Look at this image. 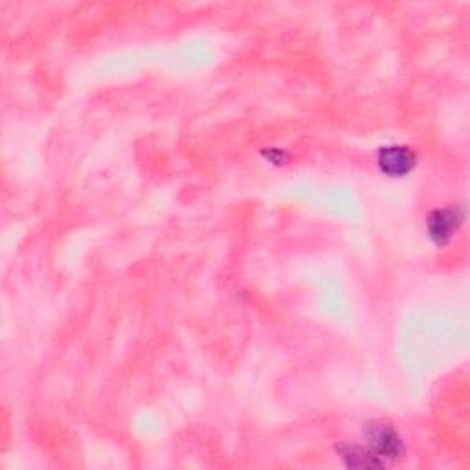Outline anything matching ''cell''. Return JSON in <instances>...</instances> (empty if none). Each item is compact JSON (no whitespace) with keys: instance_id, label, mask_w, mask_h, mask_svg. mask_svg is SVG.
Listing matches in <instances>:
<instances>
[{"instance_id":"3","label":"cell","mask_w":470,"mask_h":470,"mask_svg":"<svg viewBox=\"0 0 470 470\" xmlns=\"http://www.w3.org/2000/svg\"><path fill=\"white\" fill-rule=\"evenodd\" d=\"M461 222H463V215L457 210H454V208L434 210L428 215V219H426L428 238L437 247H443V245H446L454 238V233L457 231Z\"/></svg>"},{"instance_id":"1","label":"cell","mask_w":470,"mask_h":470,"mask_svg":"<svg viewBox=\"0 0 470 470\" xmlns=\"http://www.w3.org/2000/svg\"><path fill=\"white\" fill-rule=\"evenodd\" d=\"M366 439L369 443V450L377 454L382 461H397L405 455V443L399 432L384 423V421H371L366 425Z\"/></svg>"},{"instance_id":"4","label":"cell","mask_w":470,"mask_h":470,"mask_svg":"<svg viewBox=\"0 0 470 470\" xmlns=\"http://www.w3.org/2000/svg\"><path fill=\"white\" fill-rule=\"evenodd\" d=\"M340 455L344 463L351 468H382L384 461L373 454L371 450H366L358 445H346L340 446Z\"/></svg>"},{"instance_id":"2","label":"cell","mask_w":470,"mask_h":470,"mask_svg":"<svg viewBox=\"0 0 470 470\" xmlns=\"http://www.w3.org/2000/svg\"><path fill=\"white\" fill-rule=\"evenodd\" d=\"M377 162L382 173L391 179L406 177L417 164V154L408 145H386L378 149Z\"/></svg>"}]
</instances>
